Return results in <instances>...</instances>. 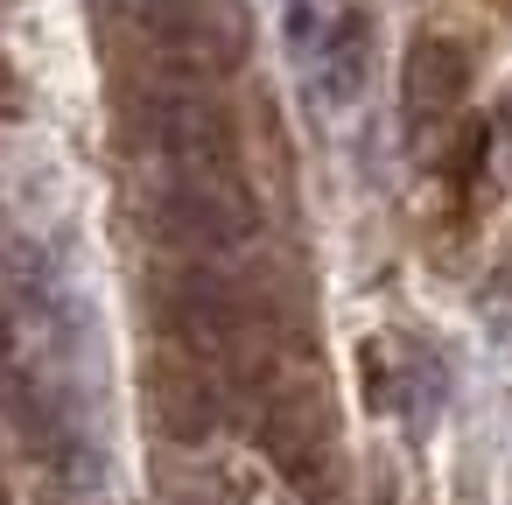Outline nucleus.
Masks as SVG:
<instances>
[{
  "label": "nucleus",
  "instance_id": "39448f33",
  "mask_svg": "<svg viewBox=\"0 0 512 505\" xmlns=\"http://www.w3.org/2000/svg\"><path fill=\"white\" fill-rule=\"evenodd\" d=\"M365 43H372L365 15H337V22L316 36V57H323V99H351V92L365 85Z\"/></svg>",
  "mask_w": 512,
  "mask_h": 505
},
{
  "label": "nucleus",
  "instance_id": "f257e3e1",
  "mask_svg": "<svg viewBox=\"0 0 512 505\" xmlns=\"http://www.w3.org/2000/svg\"><path fill=\"white\" fill-rule=\"evenodd\" d=\"M162 330H169V344H176L183 358H197L204 372H239V379H253V365H260V330H253L246 295H239L225 274H211L204 260H190V267L162 288Z\"/></svg>",
  "mask_w": 512,
  "mask_h": 505
},
{
  "label": "nucleus",
  "instance_id": "423d86ee",
  "mask_svg": "<svg viewBox=\"0 0 512 505\" xmlns=\"http://www.w3.org/2000/svg\"><path fill=\"white\" fill-rule=\"evenodd\" d=\"M505 120H512V92H505Z\"/></svg>",
  "mask_w": 512,
  "mask_h": 505
},
{
  "label": "nucleus",
  "instance_id": "20e7f679",
  "mask_svg": "<svg viewBox=\"0 0 512 505\" xmlns=\"http://www.w3.org/2000/svg\"><path fill=\"white\" fill-rule=\"evenodd\" d=\"M155 421L176 435V442H204L211 421H218V386L197 358H162L155 365Z\"/></svg>",
  "mask_w": 512,
  "mask_h": 505
},
{
  "label": "nucleus",
  "instance_id": "7ed1b4c3",
  "mask_svg": "<svg viewBox=\"0 0 512 505\" xmlns=\"http://www.w3.org/2000/svg\"><path fill=\"white\" fill-rule=\"evenodd\" d=\"M463 85H470V64H463V50H456L449 36H421V43L407 50L400 99H407V120H414V127H435L442 113H456Z\"/></svg>",
  "mask_w": 512,
  "mask_h": 505
},
{
  "label": "nucleus",
  "instance_id": "f03ea898",
  "mask_svg": "<svg viewBox=\"0 0 512 505\" xmlns=\"http://www.w3.org/2000/svg\"><path fill=\"white\" fill-rule=\"evenodd\" d=\"M260 449L274 456V470H281L288 484H302V491L323 484V470H330V407H323L316 379H309V386H274V393H267Z\"/></svg>",
  "mask_w": 512,
  "mask_h": 505
}]
</instances>
